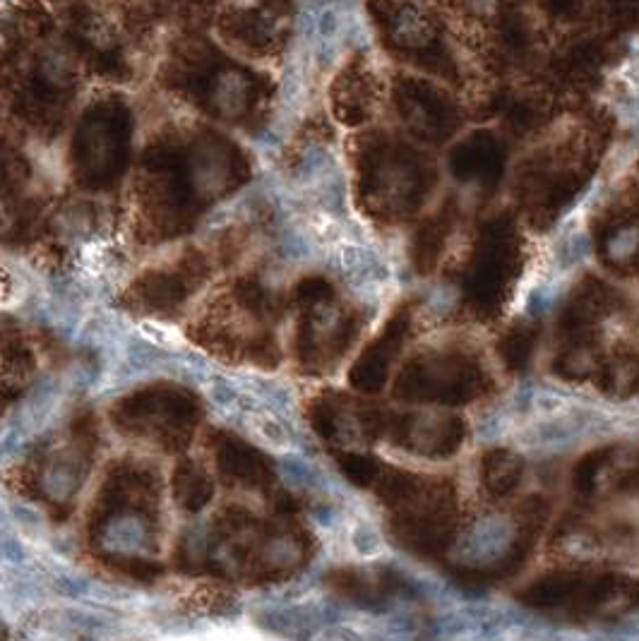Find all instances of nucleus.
I'll list each match as a JSON object with an SVG mask.
<instances>
[{"label":"nucleus","instance_id":"20e7f679","mask_svg":"<svg viewBox=\"0 0 639 641\" xmlns=\"http://www.w3.org/2000/svg\"><path fill=\"white\" fill-rule=\"evenodd\" d=\"M202 416L200 399L190 389L169 382L135 389L111 406V423L123 435L152 442L164 452L188 447Z\"/></svg>","mask_w":639,"mask_h":641},{"label":"nucleus","instance_id":"6e6552de","mask_svg":"<svg viewBox=\"0 0 639 641\" xmlns=\"http://www.w3.org/2000/svg\"><path fill=\"white\" fill-rule=\"evenodd\" d=\"M159 505L157 478L137 464H121L111 469L94 497L89 512V531L99 536L106 526L121 519H135L152 526Z\"/></svg>","mask_w":639,"mask_h":641},{"label":"nucleus","instance_id":"f8f14e48","mask_svg":"<svg viewBox=\"0 0 639 641\" xmlns=\"http://www.w3.org/2000/svg\"><path fill=\"white\" fill-rule=\"evenodd\" d=\"M171 493L176 505L185 512H200L214 497V481L195 461H178L171 476Z\"/></svg>","mask_w":639,"mask_h":641},{"label":"nucleus","instance_id":"f03ea898","mask_svg":"<svg viewBox=\"0 0 639 641\" xmlns=\"http://www.w3.org/2000/svg\"><path fill=\"white\" fill-rule=\"evenodd\" d=\"M524 608L567 625L615 622L639 610V579L611 567L560 565L522 584Z\"/></svg>","mask_w":639,"mask_h":641},{"label":"nucleus","instance_id":"9b49d317","mask_svg":"<svg viewBox=\"0 0 639 641\" xmlns=\"http://www.w3.org/2000/svg\"><path fill=\"white\" fill-rule=\"evenodd\" d=\"M479 490L488 505H503L519 493L527 464L517 452L505 447H493L479 457Z\"/></svg>","mask_w":639,"mask_h":641},{"label":"nucleus","instance_id":"ddd939ff","mask_svg":"<svg viewBox=\"0 0 639 641\" xmlns=\"http://www.w3.org/2000/svg\"><path fill=\"white\" fill-rule=\"evenodd\" d=\"M0 641H8V629L0 625Z\"/></svg>","mask_w":639,"mask_h":641},{"label":"nucleus","instance_id":"f257e3e1","mask_svg":"<svg viewBox=\"0 0 639 641\" xmlns=\"http://www.w3.org/2000/svg\"><path fill=\"white\" fill-rule=\"evenodd\" d=\"M373 495L387 512V531L406 553L445 560L462 533L459 490L452 478L397 469L382 461Z\"/></svg>","mask_w":639,"mask_h":641},{"label":"nucleus","instance_id":"7ed1b4c3","mask_svg":"<svg viewBox=\"0 0 639 641\" xmlns=\"http://www.w3.org/2000/svg\"><path fill=\"white\" fill-rule=\"evenodd\" d=\"M214 548L229 555L231 567L246 581H282L310 560V536L284 512L279 519H260L243 507H229L212 526Z\"/></svg>","mask_w":639,"mask_h":641},{"label":"nucleus","instance_id":"1a4fd4ad","mask_svg":"<svg viewBox=\"0 0 639 641\" xmlns=\"http://www.w3.org/2000/svg\"><path fill=\"white\" fill-rule=\"evenodd\" d=\"M325 584L339 601L373 610L387 608L411 589V581L402 577L397 569L382 565L337 567L327 572Z\"/></svg>","mask_w":639,"mask_h":641},{"label":"nucleus","instance_id":"0eeeda50","mask_svg":"<svg viewBox=\"0 0 639 641\" xmlns=\"http://www.w3.org/2000/svg\"><path fill=\"white\" fill-rule=\"evenodd\" d=\"M308 418L313 430L327 445L346 452V449L370 447L382 440L385 409L349 394H322L308 406Z\"/></svg>","mask_w":639,"mask_h":641},{"label":"nucleus","instance_id":"9d476101","mask_svg":"<svg viewBox=\"0 0 639 641\" xmlns=\"http://www.w3.org/2000/svg\"><path fill=\"white\" fill-rule=\"evenodd\" d=\"M214 469L229 488L241 490H272L277 483L272 459L243 437L217 433L212 437Z\"/></svg>","mask_w":639,"mask_h":641},{"label":"nucleus","instance_id":"39448f33","mask_svg":"<svg viewBox=\"0 0 639 641\" xmlns=\"http://www.w3.org/2000/svg\"><path fill=\"white\" fill-rule=\"evenodd\" d=\"M493 380L488 370L471 356L418 358L394 382V397L431 409H464L488 397Z\"/></svg>","mask_w":639,"mask_h":641},{"label":"nucleus","instance_id":"423d86ee","mask_svg":"<svg viewBox=\"0 0 639 641\" xmlns=\"http://www.w3.org/2000/svg\"><path fill=\"white\" fill-rule=\"evenodd\" d=\"M382 440L414 457L443 461L462 452L469 440L467 418L447 409L392 411L385 409Z\"/></svg>","mask_w":639,"mask_h":641}]
</instances>
